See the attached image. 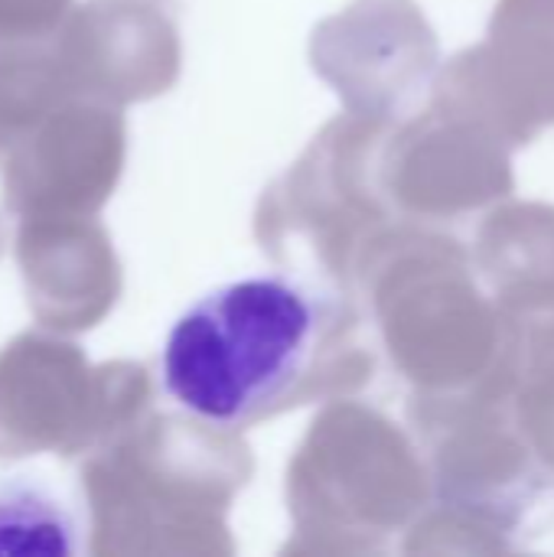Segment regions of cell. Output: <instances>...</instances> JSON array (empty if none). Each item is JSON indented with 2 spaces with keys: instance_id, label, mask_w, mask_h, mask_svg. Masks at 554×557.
Listing matches in <instances>:
<instances>
[{
  "instance_id": "obj_1",
  "label": "cell",
  "mask_w": 554,
  "mask_h": 557,
  "mask_svg": "<svg viewBox=\"0 0 554 557\" xmlns=\"http://www.w3.org/2000/svg\"><path fill=\"white\" fill-rule=\"evenodd\" d=\"M320 304L284 274L229 281L199 297L163 343V392L209 428H245L307 375Z\"/></svg>"
},
{
  "instance_id": "obj_2",
  "label": "cell",
  "mask_w": 554,
  "mask_h": 557,
  "mask_svg": "<svg viewBox=\"0 0 554 557\" xmlns=\"http://www.w3.org/2000/svg\"><path fill=\"white\" fill-rule=\"evenodd\" d=\"M78 525L72 509L33 480L0 486V555H75Z\"/></svg>"
}]
</instances>
